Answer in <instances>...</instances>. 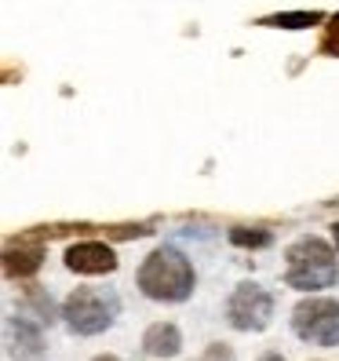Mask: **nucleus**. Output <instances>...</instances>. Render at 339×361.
<instances>
[{"instance_id":"7","label":"nucleus","mask_w":339,"mask_h":361,"mask_svg":"<svg viewBox=\"0 0 339 361\" xmlns=\"http://www.w3.org/2000/svg\"><path fill=\"white\" fill-rule=\"evenodd\" d=\"M8 347L23 361H40L44 357V332L30 317H11L8 322Z\"/></svg>"},{"instance_id":"1","label":"nucleus","mask_w":339,"mask_h":361,"mask_svg":"<svg viewBox=\"0 0 339 361\" xmlns=\"http://www.w3.org/2000/svg\"><path fill=\"white\" fill-rule=\"evenodd\" d=\"M135 285L146 300L157 303H183L190 292H194V267L183 252L175 248H154L150 256L142 259Z\"/></svg>"},{"instance_id":"14","label":"nucleus","mask_w":339,"mask_h":361,"mask_svg":"<svg viewBox=\"0 0 339 361\" xmlns=\"http://www.w3.org/2000/svg\"><path fill=\"white\" fill-rule=\"evenodd\" d=\"M204 361H238V354H234L230 343H208L204 347Z\"/></svg>"},{"instance_id":"11","label":"nucleus","mask_w":339,"mask_h":361,"mask_svg":"<svg viewBox=\"0 0 339 361\" xmlns=\"http://www.w3.org/2000/svg\"><path fill=\"white\" fill-rule=\"evenodd\" d=\"M230 241L238 248H266L273 238H270V230H259V226H234L230 230Z\"/></svg>"},{"instance_id":"3","label":"nucleus","mask_w":339,"mask_h":361,"mask_svg":"<svg viewBox=\"0 0 339 361\" xmlns=\"http://www.w3.org/2000/svg\"><path fill=\"white\" fill-rule=\"evenodd\" d=\"M292 329L314 347H339V300L307 295L292 310Z\"/></svg>"},{"instance_id":"17","label":"nucleus","mask_w":339,"mask_h":361,"mask_svg":"<svg viewBox=\"0 0 339 361\" xmlns=\"http://www.w3.org/2000/svg\"><path fill=\"white\" fill-rule=\"evenodd\" d=\"M92 361H121V357H113V354H99V357H92Z\"/></svg>"},{"instance_id":"18","label":"nucleus","mask_w":339,"mask_h":361,"mask_svg":"<svg viewBox=\"0 0 339 361\" xmlns=\"http://www.w3.org/2000/svg\"><path fill=\"white\" fill-rule=\"evenodd\" d=\"M332 238H335V245H339V223L332 226Z\"/></svg>"},{"instance_id":"2","label":"nucleus","mask_w":339,"mask_h":361,"mask_svg":"<svg viewBox=\"0 0 339 361\" xmlns=\"http://www.w3.org/2000/svg\"><path fill=\"white\" fill-rule=\"evenodd\" d=\"M285 285L295 292H317V288H332L339 281V263L328 241L321 238H300L288 245L285 252Z\"/></svg>"},{"instance_id":"10","label":"nucleus","mask_w":339,"mask_h":361,"mask_svg":"<svg viewBox=\"0 0 339 361\" xmlns=\"http://www.w3.org/2000/svg\"><path fill=\"white\" fill-rule=\"evenodd\" d=\"M321 23V11H285V15H266L259 26H285V30H307Z\"/></svg>"},{"instance_id":"15","label":"nucleus","mask_w":339,"mask_h":361,"mask_svg":"<svg viewBox=\"0 0 339 361\" xmlns=\"http://www.w3.org/2000/svg\"><path fill=\"white\" fill-rule=\"evenodd\" d=\"M106 233H110V238H117V241H124V238H142V233H150V226H146V223H128V226H110V230H106Z\"/></svg>"},{"instance_id":"16","label":"nucleus","mask_w":339,"mask_h":361,"mask_svg":"<svg viewBox=\"0 0 339 361\" xmlns=\"http://www.w3.org/2000/svg\"><path fill=\"white\" fill-rule=\"evenodd\" d=\"M259 361H285L278 350H266V354H259Z\"/></svg>"},{"instance_id":"13","label":"nucleus","mask_w":339,"mask_h":361,"mask_svg":"<svg viewBox=\"0 0 339 361\" xmlns=\"http://www.w3.org/2000/svg\"><path fill=\"white\" fill-rule=\"evenodd\" d=\"M321 55H339V11L328 18V26L321 33Z\"/></svg>"},{"instance_id":"4","label":"nucleus","mask_w":339,"mask_h":361,"mask_svg":"<svg viewBox=\"0 0 339 361\" xmlns=\"http://www.w3.org/2000/svg\"><path fill=\"white\" fill-rule=\"evenodd\" d=\"M270 317H273L270 292L259 288L256 281H241L226 303V322L238 332H263L270 325Z\"/></svg>"},{"instance_id":"12","label":"nucleus","mask_w":339,"mask_h":361,"mask_svg":"<svg viewBox=\"0 0 339 361\" xmlns=\"http://www.w3.org/2000/svg\"><path fill=\"white\" fill-rule=\"evenodd\" d=\"M26 303L37 307L40 322H48V325L55 322V303H51V295H48V292H40L37 285H30V288H26Z\"/></svg>"},{"instance_id":"5","label":"nucleus","mask_w":339,"mask_h":361,"mask_svg":"<svg viewBox=\"0 0 339 361\" xmlns=\"http://www.w3.org/2000/svg\"><path fill=\"white\" fill-rule=\"evenodd\" d=\"M58 317H66L70 332H77V336H99V332H106L113 325L110 307H106L102 295L92 292V288H73L66 300H62V314Z\"/></svg>"},{"instance_id":"6","label":"nucleus","mask_w":339,"mask_h":361,"mask_svg":"<svg viewBox=\"0 0 339 361\" xmlns=\"http://www.w3.org/2000/svg\"><path fill=\"white\" fill-rule=\"evenodd\" d=\"M66 270L84 274V278H99V274L117 270V252L106 241H77L66 248Z\"/></svg>"},{"instance_id":"9","label":"nucleus","mask_w":339,"mask_h":361,"mask_svg":"<svg viewBox=\"0 0 339 361\" xmlns=\"http://www.w3.org/2000/svg\"><path fill=\"white\" fill-rule=\"evenodd\" d=\"M40 263H44V248H37V245H11L4 252V278H18V281H26L33 278V274L40 270Z\"/></svg>"},{"instance_id":"19","label":"nucleus","mask_w":339,"mask_h":361,"mask_svg":"<svg viewBox=\"0 0 339 361\" xmlns=\"http://www.w3.org/2000/svg\"><path fill=\"white\" fill-rule=\"evenodd\" d=\"M201 361H204V357H201Z\"/></svg>"},{"instance_id":"8","label":"nucleus","mask_w":339,"mask_h":361,"mask_svg":"<svg viewBox=\"0 0 339 361\" xmlns=\"http://www.w3.org/2000/svg\"><path fill=\"white\" fill-rule=\"evenodd\" d=\"M142 350L150 357H175L183 350V332L172 322H154L142 332Z\"/></svg>"}]
</instances>
